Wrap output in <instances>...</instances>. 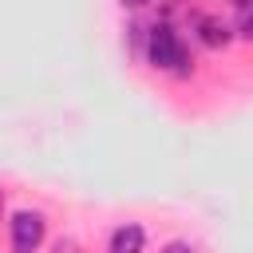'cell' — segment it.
Returning a JSON list of instances; mask_svg holds the SVG:
<instances>
[{
    "label": "cell",
    "instance_id": "cell-4",
    "mask_svg": "<svg viewBox=\"0 0 253 253\" xmlns=\"http://www.w3.org/2000/svg\"><path fill=\"white\" fill-rule=\"evenodd\" d=\"M198 40H202L206 47H225V43H229V28H225L221 20H213V16H202V20H198Z\"/></svg>",
    "mask_w": 253,
    "mask_h": 253
},
{
    "label": "cell",
    "instance_id": "cell-5",
    "mask_svg": "<svg viewBox=\"0 0 253 253\" xmlns=\"http://www.w3.org/2000/svg\"><path fill=\"white\" fill-rule=\"evenodd\" d=\"M237 32L253 40V0H241V20H237Z\"/></svg>",
    "mask_w": 253,
    "mask_h": 253
},
{
    "label": "cell",
    "instance_id": "cell-2",
    "mask_svg": "<svg viewBox=\"0 0 253 253\" xmlns=\"http://www.w3.org/2000/svg\"><path fill=\"white\" fill-rule=\"evenodd\" d=\"M43 241V217L36 210H16L12 213V249L16 253H36Z\"/></svg>",
    "mask_w": 253,
    "mask_h": 253
},
{
    "label": "cell",
    "instance_id": "cell-7",
    "mask_svg": "<svg viewBox=\"0 0 253 253\" xmlns=\"http://www.w3.org/2000/svg\"><path fill=\"white\" fill-rule=\"evenodd\" d=\"M123 8H142V4H150V0H119Z\"/></svg>",
    "mask_w": 253,
    "mask_h": 253
},
{
    "label": "cell",
    "instance_id": "cell-6",
    "mask_svg": "<svg viewBox=\"0 0 253 253\" xmlns=\"http://www.w3.org/2000/svg\"><path fill=\"white\" fill-rule=\"evenodd\" d=\"M162 253H194V245H190V241H170Z\"/></svg>",
    "mask_w": 253,
    "mask_h": 253
},
{
    "label": "cell",
    "instance_id": "cell-1",
    "mask_svg": "<svg viewBox=\"0 0 253 253\" xmlns=\"http://www.w3.org/2000/svg\"><path fill=\"white\" fill-rule=\"evenodd\" d=\"M150 63L162 67V71H174V75L190 71V55H186V47H182V40L170 24H158L150 32Z\"/></svg>",
    "mask_w": 253,
    "mask_h": 253
},
{
    "label": "cell",
    "instance_id": "cell-3",
    "mask_svg": "<svg viewBox=\"0 0 253 253\" xmlns=\"http://www.w3.org/2000/svg\"><path fill=\"white\" fill-rule=\"evenodd\" d=\"M142 241H146L142 225H119L111 237V253H142Z\"/></svg>",
    "mask_w": 253,
    "mask_h": 253
}]
</instances>
